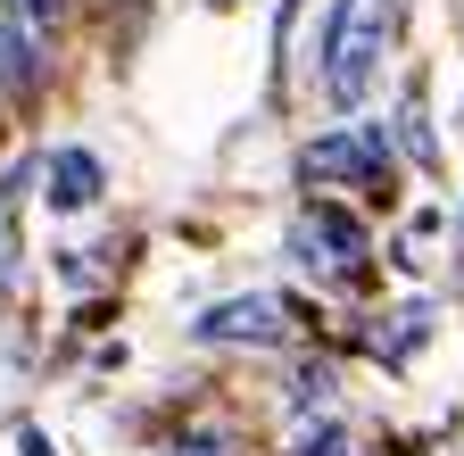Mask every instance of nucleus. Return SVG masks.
<instances>
[{
    "instance_id": "obj_5",
    "label": "nucleus",
    "mask_w": 464,
    "mask_h": 456,
    "mask_svg": "<svg viewBox=\"0 0 464 456\" xmlns=\"http://www.w3.org/2000/svg\"><path fill=\"white\" fill-rule=\"evenodd\" d=\"M100 199V158L92 150H58L50 158V208H92Z\"/></svg>"
},
{
    "instance_id": "obj_7",
    "label": "nucleus",
    "mask_w": 464,
    "mask_h": 456,
    "mask_svg": "<svg viewBox=\"0 0 464 456\" xmlns=\"http://www.w3.org/2000/svg\"><path fill=\"white\" fill-rule=\"evenodd\" d=\"M0 9H34V17H42V9H50V0H0Z\"/></svg>"
},
{
    "instance_id": "obj_4",
    "label": "nucleus",
    "mask_w": 464,
    "mask_h": 456,
    "mask_svg": "<svg viewBox=\"0 0 464 456\" xmlns=\"http://www.w3.org/2000/svg\"><path fill=\"white\" fill-rule=\"evenodd\" d=\"M290 249H299L307 274H348V266L365 257V233H357V224H348L332 199H315L299 224H290Z\"/></svg>"
},
{
    "instance_id": "obj_3",
    "label": "nucleus",
    "mask_w": 464,
    "mask_h": 456,
    "mask_svg": "<svg viewBox=\"0 0 464 456\" xmlns=\"http://www.w3.org/2000/svg\"><path fill=\"white\" fill-rule=\"evenodd\" d=\"M299 175L307 183H382L390 175V141H382V125H348V133H324L307 158H299Z\"/></svg>"
},
{
    "instance_id": "obj_1",
    "label": "nucleus",
    "mask_w": 464,
    "mask_h": 456,
    "mask_svg": "<svg viewBox=\"0 0 464 456\" xmlns=\"http://www.w3.org/2000/svg\"><path fill=\"white\" fill-rule=\"evenodd\" d=\"M406 25V0H332V25H324V92L332 108H357L382 75V59L398 50Z\"/></svg>"
},
{
    "instance_id": "obj_6",
    "label": "nucleus",
    "mask_w": 464,
    "mask_h": 456,
    "mask_svg": "<svg viewBox=\"0 0 464 456\" xmlns=\"http://www.w3.org/2000/svg\"><path fill=\"white\" fill-rule=\"evenodd\" d=\"M166 456H224V432H183Z\"/></svg>"
},
{
    "instance_id": "obj_2",
    "label": "nucleus",
    "mask_w": 464,
    "mask_h": 456,
    "mask_svg": "<svg viewBox=\"0 0 464 456\" xmlns=\"http://www.w3.org/2000/svg\"><path fill=\"white\" fill-rule=\"evenodd\" d=\"M191 332L224 340V349H282V340H290V307L274 291H241V299H216Z\"/></svg>"
}]
</instances>
